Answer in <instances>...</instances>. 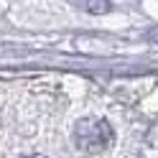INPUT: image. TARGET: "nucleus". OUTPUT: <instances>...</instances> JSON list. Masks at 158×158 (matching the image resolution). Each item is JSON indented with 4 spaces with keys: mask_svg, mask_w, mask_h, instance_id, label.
<instances>
[{
    "mask_svg": "<svg viewBox=\"0 0 158 158\" xmlns=\"http://www.w3.org/2000/svg\"><path fill=\"white\" fill-rule=\"evenodd\" d=\"M74 143H77L79 151L100 153L112 143V127L105 120H92V117L79 120L74 125Z\"/></svg>",
    "mask_w": 158,
    "mask_h": 158,
    "instance_id": "f257e3e1",
    "label": "nucleus"
},
{
    "mask_svg": "<svg viewBox=\"0 0 158 158\" xmlns=\"http://www.w3.org/2000/svg\"><path fill=\"white\" fill-rule=\"evenodd\" d=\"M31 158H41V156H31Z\"/></svg>",
    "mask_w": 158,
    "mask_h": 158,
    "instance_id": "f03ea898",
    "label": "nucleus"
}]
</instances>
